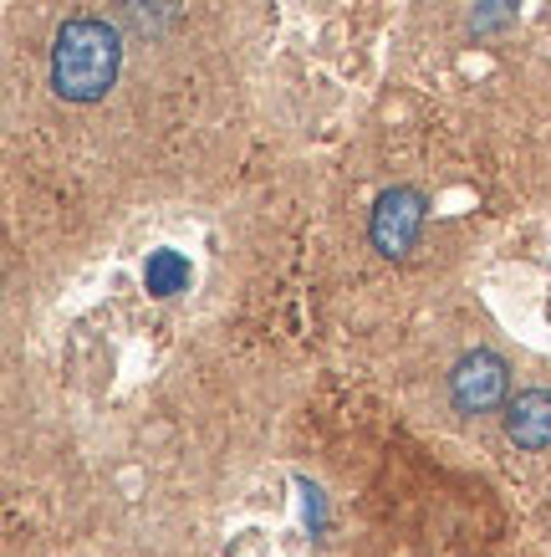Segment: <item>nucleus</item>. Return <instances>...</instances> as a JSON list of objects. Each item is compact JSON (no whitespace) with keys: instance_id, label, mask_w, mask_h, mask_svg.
<instances>
[{"instance_id":"f257e3e1","label":"nucleus","mask_w":551,"mask_h":557,"mask_svg":"<svg viewBox=\"0 0 551 557\" xmlns=\"http://www.w3.org/2000/svg\"><path fill=\"white\" fill-rule=\"evenodd\" d=\"M429 220H435V200L429 189L414 180H393L373 195L363 215V240L367 251L388 261V267H414L424 240H429Z\"/></svg>"}]
</instances>
